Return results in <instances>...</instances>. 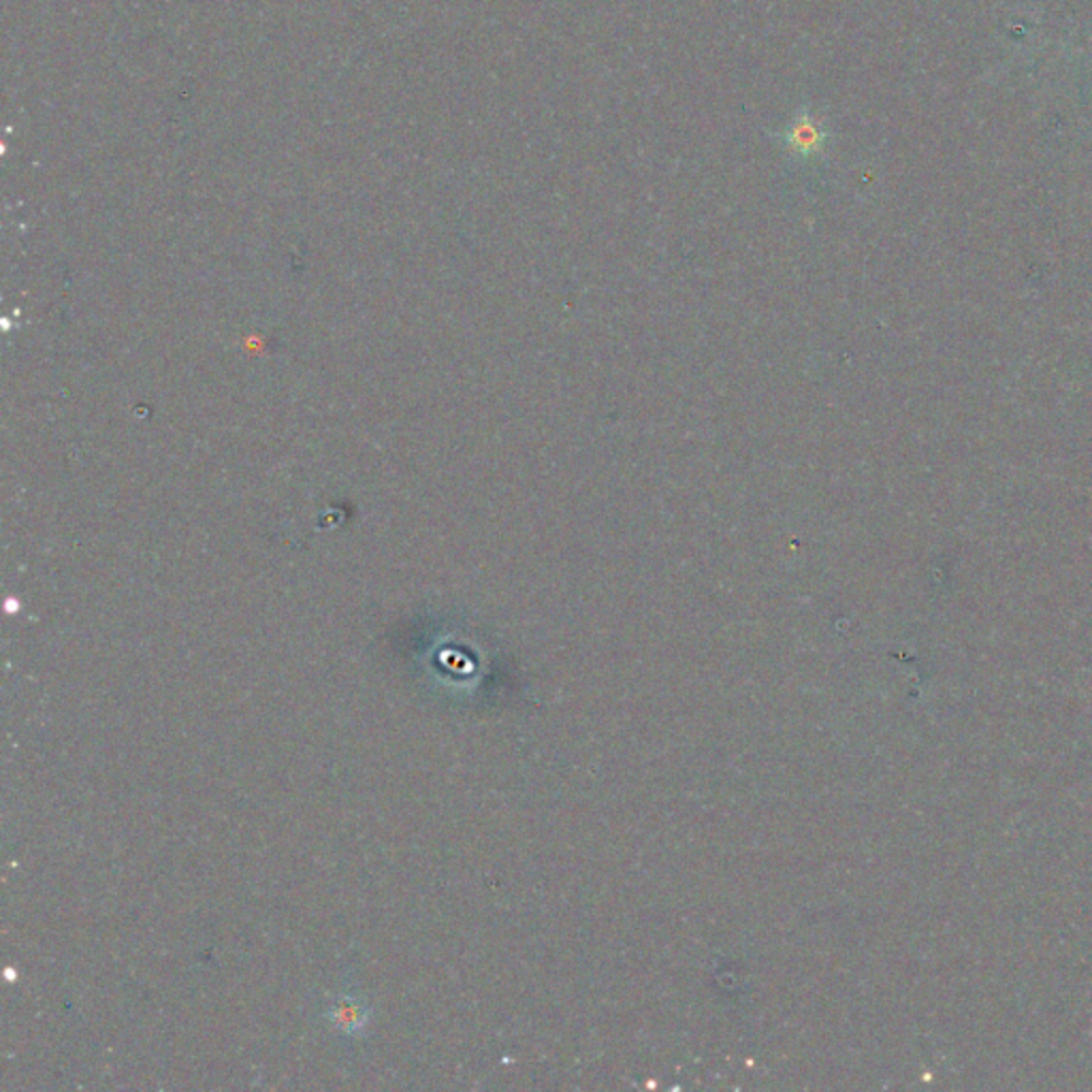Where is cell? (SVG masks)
<instances>
[{
    "label": "cell",
    "instance_id": "obj_1",
    "mask_svg": "<svg viewBox=\"0 0 1092 1092\" xmlns=\"http://www.w3.org/2000/svg\"><path fill=\"white\" fill-rule=\"evenodd\" d=\"M826 141H828V132L824 128V123L820 118H815L813 112H809V109H802L800 114H797L794 120L790 123V127L786 128V132H783V143L788 146V150L797 156H804V159L817 156L824 150Z\"/></svg>",
    "mask_w": 1092,
    "mask_h": 1092
}]
</instances>
